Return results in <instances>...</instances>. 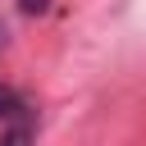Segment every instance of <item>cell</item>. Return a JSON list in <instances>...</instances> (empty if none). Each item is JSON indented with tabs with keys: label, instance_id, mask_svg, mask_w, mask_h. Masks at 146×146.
Instances as JSON below:
<instances>
[{
	"label": "cell",
	"instance_id": "cell-1",
	"mask_svg": "<svg viewBox=\"0 0 146 146\" xmlns=\"http://www.w3.org/2000/svg\"><path fill=\"white\" fill-rule=\"evenodd\" d=\"M18 110H23V105H18V96H14L9 87H0V119H14Z\"/></svg>",
	"mask_w": 146,
	"mask_h": 146
},
{
	"label": "cell",
	"instance_id": "cell-2",
	"mask_svg": "<svg viewBox=\"0 0 146 146\" xmlns=\"http://www.w3.org/2000/svg\"><path fill=\"white\" fill-rule=\"evenodd\" d=\"M5 146H32V132H27V128H14V132L5 137Z\"/></svg>",
	"mask_w": 146,
	"mask_h": 146
},
{
	"label": "cell",
	"instance_id": "cell-3",
	"mask_svg": "<svg viewBox=\"0 0 146 146\" xmlns=\"http://www.w3.org/2000/svg\"><path fill=\"white\" fill-rule=\"evenodd\" d=\"M46 5H50V0H18L23 14H46Z\"/></svg>",
	"mask_w": 146,
	"mask_h": 146
}]
</instances>
